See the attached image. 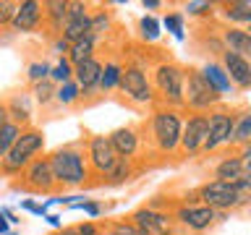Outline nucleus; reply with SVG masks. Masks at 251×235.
Masks as SVG:
<instances>
[{
  "mask_svg": "<svg viewBox=\"0 0 251 235\" xmlns=\"http://www.w3.org/2000/svg\"><path fill=\"white\" fill-rule=\"evenodd\" d=\"M89 3H81V0H68V8H66V21H63V29H60V37L66 42H76L81 37H89Z\"/></svg>",
  "mask_w": 251,
  "mask_h": 235,
  "instance_id": "4468645a",
  "label": "nucleus"
},
{
  "mask_svg": "<svg viewBox=\"0 0 251 235\" xmlns=\"http://www.w3.org/2000/svg\"><path fill=\"white\" fill-rule=\"evenodd\" d=\"M11 188L13 191H21V193H29V196H52V193H58V186H55L47 154L34 157V160L21 170L19 180H11Z\"/></svg>",
  "mask_w": 251,
  "mask_h": 235,
  "instance_id": "0eeeda50",
  "label": "nucleus"
},
{
  "mask_svg": "<svg viewBox=\"0 0 251 235\" xmlns=\"http://www.w3.org/2000/svg\"><path fill=\"white\" fill-rule=\"evenodd\" d=\"M5 123H11V120H8V110H5V102L0 99V131L5 128Z\"/></svg>",
  "mask_w": 251,
  "mask_h": 235,
  "instance_id": "de8ad7c7",
  "label": "nucleus"
},
{
  "mask_svg": "<svg viewBox=\"0 0 251 235\" xmlns=\"http://www.w3.org/2000/svg\"><path fill=\"white\" fill-rule=\"evenodd\" d=\"M45 154V131L31 125V128H24L19 141L13 144V149L8 152L3 160H0V175L3 178H19L21 170L34 160V157Z\"/></svg>",
  "mask_w": 251,
  "mask_h": 235,
  "instance_id": "20e7f679",
  "label": "nucleus"
},
{
  "mask_svg": "<svg viewBox=\"0 0 251 235\" xmlns=\"http://www.w3.org/2000/svg\"><path fill=\"white\" fill-rule=\"evenodd\" d=\"M47 160H50V170L55 178V186L58 191H66V188H86V183L92 180L89 164H86V154H84V136L76 141H68V144H60L58 149L47 152Z\"/></svg>",
  "mask_w": 251,
  "mask_h": 235,
  "instance_id": "f257e3e1",
  "label": "nucleus"
},
{
  "mask_svg": "<svg viewBox=\"0 0 251 235\" xmlns=\"http://www.w3.org/2000/svg\"><path fill=\"white\" fill-rule=\"evenodd\" d=\"M19 207H21L24 212H29V214H34V217H45L47 212H50L45 204H37V201H31V199H21Z\"/></svg>",
  "mask_w": 251,
  "mask_h": 235,
  "instance_id": "79ce46f5",
  "label": "nucleus"
},
{
  "mask_svg": "<svg viewBox=\"0 0 251 235\" xmlns=\"http://www.w3.org/2000/svg\"><path fill=\"white\" fill-rule=\"evenodd\" d=\"M217 60H220V66H223V70L227 73V78H230L233 89L246 92L251 86V60L241 58V55H235V52H227V50L220 52Z\"/></svg>",
  "mask_w": 251,
  "mask_h": 235,
  "instance_id": "a211bd4d",
  "label": "nucleus"
},
{
  "mask_svg": "<svg viewBox=\"0 0 251 235\" xmlns=\"http://www.w3.org/2000/svg\"><path fill=\"white\" fill-rule=\"evenodd\" d=\"M78 235H102V222H94V219H84V222L74 225Z\"/></svg>",
  "mask_w": 251,
  "mask_h": 235,
  "instance_id": "a19ab883",
  "label": "nucleus"
},
{
  "mask_svg": "<svg viewBox=\"0 0 251 235\" xmlns=\"http://www.w3.org/2000/svg\"><path fill=\"white\" fill-rule=\"evenodd\" d=\"M8 235H19V233H16V230H11V233H8Z\"/></svg>",
  "mask_w": 251,
  "mask_h": 235,
  "instance_id": "3c124183",
  "label": "nucleus"
},
{
  "mask_svg": "<svg viewBox=\"0 0 251 235\" xmlns=\"http://www.w3.org/2000/svg\"><path fill=\"white\" fill-rule=\"evenodd\" d=\"M84 154H86V164H89L92 178H97V180H92V183H86V188H97L100 178L105 175L118 160L113 146H110V141H107V133H86L84 136Z\"/></svg>",
  "mask_w": 251,
  "mask_h": 235,
  "instance_id": "9d476101",
  "label": "nucleus"
},
{
  "mask_svg": "<svg viewBox=\"0 0 251 235\" xmlns=\"http://www.w3.org/2000/svg\"><path fill=\"white\" fill-rule=\"evenodd\" d=\"M94 52H97V42H94L92 37H81V39H76V42H71L66 60L71 66H78V63L94 58Z\"/></svg>",
  "mask_w": 251,
  "mask_h": 235,
  "instance_id": "c85d7f7f",
  "label": "nucleus"
},
{
  "mask_svg": "<svg viewBox=\"0 0 251 235\" xmlns=\"http://www.w3.org/2000/svg\"><path fill=\"white\" fill-rule=\"evenodd\" d=\"M78 99H81V92H78V86L74 84V78L55 89V102H58L60 107H74Z\"/></svg>",
  "mask_w": 251,
  "mask_h": 235,
  "instance_id": "72a5a7b5",
  "label": "nucleus"
},
{
  "mask_svg": "<svg viewBox=\"0 0 251 235\" xmlns=\"http://www.w3.org/2000/svg\"><path fill=\"white\" fill-rule=\"evenodd\" d=\"M233 125H235V107L217 105L215 110H209L207 113V139L201 144V154H212L223 146H230Z\"/></svg>",
  "mask_w": 251,
  "mask_h": 235,
  "instance_id": "1a4fd4ad",
  "label": "nucleus"
},
{
  "mask_svg": "<svg viewBox=\"0 0 251 235\" xmlns=\"http://www.w3.org/2000/svg\"><path fill=\"white\" fill-rule=\"evenodd\" d=\"M42 219H45V222H47V225H50V227H52V230H55V233H58V230H63V219H60L58 214H50V212H47V214H45Z\"/></svg>",
  "mask_w": 251,
  "mask_h": 235,
  "instance_id": "c03bdc74",
  "label": "nucleus"
},
{
  "mask_svg": "<svg viewBox=\"0 0 251 235\" xmlns=\"http://www.w3.org/2000/svg\"><path fill=\"white\" fill-rule=\"evenodd\" d=\"M68 47H71V45H68L63 37H55V39H52V52L58 55V58H66V55H68Z\"/></svg>",
  "mask_w": 251,
  "mask_h": 235,
  "instance_id": "37998d69",
  "label": "nucleus"
},
{
  "mask_svg": "<svg viewBox=\"0 0 251 235\" xmlns=\"http://www.w3.org/2000/svg\"><path fill=\"white\" fill-rule=\"evenodd\" d=\"M118 92H121L128 102H133V105H152L154 102L152 81H149V73L141 63H126L123 66Z\"/></svg>",
  "mask_w": 251,
  "mask_h": 235,
  "instance_id": "9b49d317",
  "label": "nucleus"
},
{
  "mask_svg": "<svg viewBox=\"0 0 251 235\" xmlns=\"http://www.w3.org/2000/svg\"><path fill=\"white\" fill-rule=\"evenodd\" d=\"M194 201L204 204V207L215 209V212H225V214H230V212H241L249 207L251 196H241L235 191L233 183H223V180H207V183H201L196 188L194 193Z\"/></svg>",
  "mask_w": 251,
  "mask_h": 235,
  "instance_id": "423d86ee",
  "label": "nucleus"
},
{
  "mask_svg": "<svg viewBox=\"0 0 251 235\" xmlns=\"http://www.w3.org/2000/svg\"><path fill=\"white\" fill-rule=\"evenodd\" d=\"M55 89H58V86H55L50 78H45V81H39V84H31V89H29L31 102L39 107H47L50 102H55Z\"/></svg>",
  "mask_w": 251,
  "mask_h": 235,
  "instance_id": "c756f323",
  "label": "nucleus"
},
{
  "mask_svg": "<svg viewBox=\"0 0 251 235\" xmlns=\"http://www.w3.org/2000/svg\"><path fill=\"white\" fill-rule=\"evenodd\" d=\"M8 29L13 34H37L42 29V3L39 0H21V3H16V13Z\"/></svg>",
  "mask_w": 251,
  "mask_h": 235,
  "instance_id": "dca6fc26",
  "label": "nucleus"
},
{
  "mask_svg": "<svg viewBox=\"0 0 251 235\" xmlns=\"http://www.w3.org/2000/svg\"><path fill=\"white\" fill-rule=\"evenodd\" d=\"M170 214H173V222H176V227L180 233H191V235H204V233H209L212 227H217L220 222L230 219V214L215 212V209L204 207L199 201H180Z\"/></svg>",
  "mask_w": 251,
  "mask_h": 235,
  "instance_id": "39448f33",
  "label": "nucleus"
},
{
  "mask_svg": "<svg viewBox=\"0 0 251 235\" xmlns=\"http://www.w3.org/2000/svg\"><path fill=\"white\" fill-rule=\"evenodd\" d=\"M183 110H170V107H157L149 120L144 123L147 136L152 146L157 149V154L162 157H173L178 154V144H180V131H183Z\"/></svg>",
  "mask_w": 251,
  "mask_h": 235,
  "instance_id": "f03ea898",
  "label": "nucleus"
},
{
  "mask_svg": "<svg viewBox=\"0 0 251 235\" xmlns=\"http://www.w3.org/2000/svg\"><path fill=\"white\" fill-rule=\"evenodd\" d=\"M52 235H55V233H52Z\"/></svg>",
  "mask_w": 251,
  "mask_h": 235,
  "instance_id": "603ef678",
  "label": "nucleus"
},
{
  "mask_svg": "<svg viewBox=\"0 0 251 235\" xmlns=\"http://www.w3.org/2000/svg\"><path fill=\"white\" fill-rule=\"evenodd\" d=\"M100 70H102L100 58H89V60L74 66V84L81 92V99L78 102H94L102 97L100 94Z\"/></svg>",
  "mask_w": 251,
  "mask_h": 235,
  "instance_id": "2eb2a0df",
  "label": "nucleus"
},
{
  "mask_svg": "<svg viewBox=\"0 0 251 235\" xmlns=\"http://www.w3.org/2000/svg\"><path fill=\"white\" fill-rule=\"evenodd\" d=\"M21 125H16V123H5V128L0 131V160L11 152L13 149V144L19 141V136H21Z\"/></svg>",
  "mask_w": 251,
  "mask_h": 235,
  "instance_id": "c9c22d12",
  "label": "nucleus"
},
{
  "mask_svg": "<svg viewBox=\"0 0 251 235\" xmlns=\"http://www.w3.org/2000/svg\"><path fill=\"white\" fill-rule=\"evenodd\" d=\"M139 34L144 42H157L162 37V26H160V19L154 13H144L139 19Z\"/></svg>",
  "mask_w": 251,
  "mask_h": 235,
  "instance_id": "2f4dec72",
  "label": "nucleus"
},
{
  "mask_svg": "<svg viewBox=\"0 0 251 235\" xmlns=\"http://www.w3.org/2000/svg\"><path fill=\"white\" fill-rule=\"evenodd\" d=\"M102 235H141L133 222L128 217L123 219H107V222H102Z\"/></svg>",
  "mask_w": 251,
  "mask_h": 235,
  "instance_id": "f704fd0d",
  "label": "nucleus"
},
{
  "mask_svg": "<svg viewBox=\"0 0 251 235\" xmlns=\"http://www.w3.org/2000/svg\"><path fill=\"white\" fill-rule=\"evenodd\" d=\"M121 73H123V63H118V60H105V63H102V70H100V94L118 92Z\"/></svg>",
  "mask_w": 251,
  "mask_h": 235,
  "instance_id": "bb28decb",
  "label": "nucleus"
},
{
  "mask_svg": "<svg viewBox=\"0 0 251 235\" xmlns=\"http://www.w3.org/2000/svg\"><path fill=\"white\" fill-rule=\"evenodd\" d=\"M110 31H113V11L97 8V11L89 16V37L94 42H100V39H105Z\"/></svg>",
  "mask_w": 251,
  "mask_h": 235,
  "instance_id": "cd10ccee",
  "label": "nucleus"
},
{
  "mask_svg": "<svg viewBox=\"0 0 251 235\" xmlns=\"http://www.w3.org/2000/svg\"><path fill=\"white\" fill-rule=\"evenodd\" d=\"M160 26L165 31H170L178 42H186V16L180 11H173V13H165V19L160 21Z\"/></svg>",
  "mask_w": 251,
  "mask_h": 235,
  "instance_id": "7c9ffc66",
  "label": "nucleus"
},
{
  "mask_svg": "<svg viewBox=\"0 0 251 235\" xmlns=\"http://www.w3.org/2000/svg\"><path fill=\"white\" fill-rule=\"evenodd\" d=\"M141 8L144 11H157V8H162V0H141Z\"/></svg>",
  "mask_w": 251,
  "mask_h": 235,
  "instance_id": "49530a36",
  "label": "nucleus"
},
{
  "mask_svg": "<svg viewBox=\"0 0 251 235\" xmlns=\"http://www.w3.org/2000/svg\"><path fill=\"white\" fill-rule=\"evenodd\" d=\"M71 209H84V214H89V219H97L105 214V207L97 201V199H81V201H74V204H68Z\"/></svg>",
  "mask_w": 251,
  "mask_h": 235,
  "instance_id": "58836bf2",
  "label": "nucleus"
},
{
  "mask_svg": "<svg viewBox=\"0 0 251 235\" xmlns=\"http://www.w3.org/2000/svg\"><path fill=\"white\" fill-rule=\"evenodd\" d=\"M0 214H3V217L8 219V225H19V222H21L19 214H16V212H13L11 207H0Z\"/></svg>",
  "mask_w": 251,
  "mask_h": 235,
  "instance_id": "a18cd8bd",
  "label": "nucleus"
},
{
  "mask_svg": "<svg viewBox=\"0 0 251 235\" xmlns=\"http://www.w3.org/2000/svg\"><path fill=\"white\" fill-rule=\"evenodd\" d=\"M8 233H11V225H8V219L0 214V235H8Z\"/></svg>",
  "mask_w": 251,
  "mask_h": 235,
  "instance_id": "09e8293b",
  "label": "nucleus"
},
{
  "mask_svg": "<svg viewBox=\"0 0 251 235\" xmlns=\"http://www.w3.org/2000/svg\"><path fill=\"white\" fill-rule=\"evenodd\" d=\"M45 78H50V63L47 60H34L26 66V81L29 84H39L45 81Z\"/></svg>",
  "mask_w": 251,
  "mask_h": 235,
  "instance_id": "4c0bfd02",
  "label": "nucleus"
},
{
  "mask_svg": "<svg viewBox=\"0 0 251 235\" xmlns=\"http://www.w3.org/2000/svg\"><path fill=\"white\" fill-rule=\"evenodd\" d=\"M13 13H16V3H13V0H0V31L11 26Z\"/></svg>",
  "mask_w": 251,
  "mask_h": 235,
  "instance_id": "ea45409f",
  "label": "nucleus"
},
{
  "mask_svg": "<svg viewBox=\"0 0 251 235\" xmlns=\"http://www.w3.org/2000/svg\"><path fill=\"white\" fill-rule=\"evenodd\" d=\"M133 178H136V164H133V160H123V157H118L113 167H110L105 175L100 178L97 188H100V186H110V188L126 186V183H128V180H133Z\"/></svg>",
  "mask_w": 251,
  "mask_h": 235,
  "instance_id": "393cba45",
  "label": "nucleus"
},
{
  "mask_svg": "<svg viewBox=\"0 0 251 235\" xmlns=\"http://www.w3.org/2000/svg\"><path fill=\"white\" fill-rule=\"evenodd\" d=\"M199 73H201V78H204V81H207L223 99L227 97V94H230V97L235 94L230 78H227V73L223 70V66H220V60H207V63L199 68Z\"/></svg>",
  "mask_w": 251,
  "mask_h": 235,
  "instance_id": "5701e85b",
  "label": "nucleus"
},
{
  "mask_svg": "<svg viewBox=\"0 0 251 235\" xmlns=\"http://www.w3.org/2000/svg\"><path fill=\"white\" fill-rule=\"evenodd\" d=\"M217 11V3H209V0H188V3H183V16H188V19H209L212 13Z\"/></svg>",
  "mask_w": 251,
  "mask_h": 235,
  "instance_id": "473e14b6",
  "label": "nucleus"
},
{
  "mask_svg": "<svg viewBox=\"0 0 251 235\" xmlns=\"http://www.w3.org/2000/svg\"><path fill=\"white\" fill-rule=\"evenodd\" d=\"M220 42L227 52H235L241 58H251V31L241 26H223L220 29Z\"/></svg>",
  "mask_w": 251,
  "mask_h": 235,
  "instance_id": "412c9836",
  "label": "nucleus"
},
{
  "mask_svg": "<svg viewBox=\"0 0 251 235\" xmlns=\"http://www.w3.org/2000/svg\"><path fill=\"white\" fill-rule=\"evenodd\" d=\"M183 66L176 60H162L152 68V92L154 102H160V107L170 110H183Z\"/></svg>",
  "mask_w": 251,
  "mask_h": 235,
  "instance_id": "7ed1b4c3",
  "label": "nucleus"
},
{
  "mask_svg": "<svg viewBox=\"0 0 251 235\" xmlns=\"http://www.w3.org/2000/svg\"><path fill=\"white\" fill-rule=\"evenodd\" d=\"M128 219L141 235H180V230L173 222V214L165 209H152V207H139L133 209Z\"/></svg>",
  "mask_w": 251,
  "mask_h": 235,
  "instance_id": "f8f14e48",
  "label": "nucleus"
},
{
  "mask_svg": "<svg viewBox=\"0 0 251 235\" xmlns=\"http://www.w3.org/2000/svg\"><path fill=\"white\" fill-rule=\"evenodd\" d=\"M183 110L188 113H209L217 105H223V97L201 78L199 68H183Z\"/></svg>",
  "mask_w": 251,
  "mask_h": 235,
  "instance_id": "6e6552de",
  "label": "nucleus"
},
{
  "mask_svg": "<svg viewBox=\"0 0 251 235\" xmlns=\"http://www.w3.org/2000/svg\"><path fill=\"white\" fill-rule=\"evenodd\" d=\"M204 139H207V113H188V115H183V131H180L178 154H183V157L201 154Z\"/></svg>",
  "mask_w": 251,
  "mask_h": 235,
  "instance_id": "ddd939ff",
  "label": "nucleus"
},
{
  "mask_svg": "<svg viewBox=\"0 0 251 235\" xmlns=\"http://www.w3.org/2000/svg\"><path fill=\"white\" fill-rule=\"evenodd\" d=\"M217 8H220L217 16L227 26L249 29V24H251V3L249 0H225V3H217Z\"/></svg>",
  "mask_w": 251,
  "mask_h": 235,
  "instance_id": "aec40b11",
  "label": "nucleus"
},
{
  "mask_svg": "<svg viewBox=\"0 0 251 235\" xmlns=\"http://www.w3.org/2000/svg\"><path fill=\"white\" fill-rule=\"evenodd\" d=\"M68 0H45L42 3V26L50 31V37H60L63 21H66Z\"/></svg>",
  "mask_w": 251,
  "mask_h": 235,
  "instance_id": "b1692460",
  "label": "nucleus"
},
{
  "mask_svg": "<svg viewBox=\"0 0 251 235\" xmlns=\"http://www.w3.org/2000/svg\"><path fill=\"white\" fill-rule=\"evenodd\" d=\"M251 172L243 160L238 157V152H230L225 157H220L215 162V167H212V180H223V183H233V180H238L241 175H246Z\"/></svg>",
  "mask_w": 251,
  "mask_h": 235,
  "instance_id": "4be33fe9",
  "label": "nucleus"
},
{
  "mask_svg": "<svg viewBox=\"0 0 251 235\" xmlns=\"http://www.w3.org/2000/svg\"><path fill=\"white\" fill-rule=\"evenodd\" d=\"M107 141L113 146L115 157H123V160H136V154L141 152V144H144L141 131L133 128V125H121V128L110 131Z\"/></svg>",
  "mask_w": 251,
  "mask_h": 235,
  "instance_id": "f3484780",
  "label": "nucleus"
},
{
  "mask_svg": "<svg viewBox=\"0 0 251 235\" xmlns=\"http://www.w3.org/2000/svg\"><path fill=\"white\" fill-rule=\"evenodd\" d=\"M55 235H78V233H76V227H74V225H68V227L63 225V230H58Z\"/></svg>",
  "mask_w": 251,
  "mask_h": 235,
  "instance_id": "8fccbe9b",
  "label": "nucleus"
},
{
  "mask_svg": "<svg viewBox=\"0 0 251 235\" xmlns=\"http://www.w3.org/2000/svg\"><path fill=\"white\" fill-rule=\"evenodd\" d=\"M5 102V110H8V120L21 125V128H31V120H34V102H31V94L29 92H13L8 94Z\"/></svg>",
  "mask_w": 251,
  "mask_h": 235,
  "instance_id": "6ab92c4d",
  "label": "nucleus"
},
{
  "mask_svg": "<svg viewBox=\"0 0 251 235\" xmlns=\"http://www.w3.org/2000/svg\"><path fill=\"white\" fill-rule=\"evenodd\" d=\"M251 144V110L249 107H235V125H233V136L230 146L241 149Z\"/></svg>",
  "mask_w": 251,
  "mask_h": 235,
  "instance_id": "a878e982",
  "label": "nucleus"
},
{
  "mask_svg": "<svg viewBox=\"0 0 251 235\" xmlns=\"http://www.w3.org/2000/svg\"><path fill=\"white\" fill-rule=\"evenodd\" d=\"M74 78V66L66 60V58H58V63L55 66H50V81L55 86H60V84H66Z\"/></svg>",
  "mask_w": 251,
  "mask_h": 235,
  "instance_id": "e433bc0d",
  "label": "nucleus"
}]
</instances>
